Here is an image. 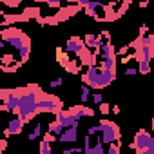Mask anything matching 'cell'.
Masks as SVG:
<instances>
[{"mask_svg": "<svg viewBox=\"0 0 154 154\" xmlns=\"http://www.w3.org/2000/svg\"><path fill=\"white\" fill-rule=\"evenodd\" d=\"M42 93V87L36 85V84H29L27 87H20V94H18V107H17V114L18 118L27 123L36 112V102H38V96Z\"/></svg>", "mask_w": 154, "mask_h": 154, "instance_id": "cell-1", "label": "cell"}, {"mask_svg": "<svg viewBox=\"0 0 154 154\" xmlns=\"http://www.w3.org/2000/svg\"><path fill=\"white\" fill-rule=\"evenodd\" d=\"M114 78H116V71H105L96 65H87V72L84 74V82L91 89H103V87L111 85V82H114Z\"/></svg>", "mask_w": 154, "mask_h": 154, "instance_id": "cell-2", "label": "cell"}, {"mask_svg": "<svg viewBox=\"0 0 154 154\" xmlns=\"http://www.w3.org/2000/svg\"><path fill=\"white\" fill-rule=\"evenodd\" d=\"M132 149L138 152V154H154V138L140 129L136 134H134V140H132Z\"/></svg>", "mask_w": 154, "mask_h": 154, "instance_id": "cell-3", "label": "cell"}, {"mask_svg": "<svg viewBox=\"0 0 154 154\" xmlns=\"http://www.w3.org/2000/svg\"><path fill=\"white\" fill-rule=\"evenodd\" d=\"M36 109H38V112H54L56 114L62 109V100L58 96L45 94L42 91L40 96H38V102H36Z\"/></svg>", "mask_w": 154, "mask_h": 154, "instance_id": "cell-4", "label": "cell"}, {"mask_svg": "<svg viewBox=\"0 0 154 154\" xmlns=\"http://www.w3.org/2000/svg\"><path fill=\"white\" fill-rule=\"evenodd\" d=\"M100 127V138H102V143L107 145V143H112V141H118L120 140V129L114 122L111 120H102L98 123Z\"/></svg>", "mask_w": 154, "mask_h": 154, "instance_id": "cell-5", "label": "cell"}, {"mask_svg": "<svg viewBox=\"0 0 154 154\" xmlns=\"http://www.w3.org/2000/svg\"><path fill=\"white\" fill-rule=\"evenodd\" d=\"M18 94H20V89H0V100H2V107H0V111L17 112Z\"/></svg>", "mask_w": 154, "mask_h": 154, "instance_id": "cell-6", "label": "cell"}, {"mask_svg": "<svg viewBox=\"0 0 154 154\" xmlns=\"http://www.w3.org/2000/svg\"><path fill=\"white\" fill-rule=\"evenodd\" d=\"M84 152H85V154H103V152H105V145L102 143L100 132H96V134H87V136H85Z\"/></svg>", "mask_w": 154, "mask_h": 154, "instance_id": "cell-7", "label": "cell"}, {"mask_svg": "<svg viewBox=\"0 0 154 154\" xmlns=\"http://www.w3.org/2000/svg\"><path fill=\"white\" fill-rule=\"evenodd\" d=\"M84 9H85V13H87L91 18H94V20H98V22H105L107 4L100 2V0H89L87 6H85Z\"/></svg>", "mask_w": 154, "mask_h": 154, "instance_id": "cell-8", "label": "cell"}, {"mask_svg": "<svg viewBox=\"0 0 154 154\" xmlns=\"http://www.w3.org/2000/svg\"><path fill=\"white\" fill-rule=\"evenodd\" d=\"M56 122L65 129V127H78V123H80V120L76 118V116H72L69 111H58L56 112Z\"/></svg>", "mask_w": 154, "mask_h": 154, "instance_id": "cell-9", "label": "cell"}, {"mask_svg": "<svg viewBox=\"0 0 154 154\" xmlns=\"http://www.w3.org/2000/svg\"><path fill=\"white\" fill-rule=\"evenodd\" d=\"M85 49V44H84V40L82 38H78V36H71L69 40H67V44H65V47H63V51L67 53V54H78L80 51H84Z\"/></svg>", "mask_w": 154, "mask_h": 154, "instance_id": "cell-10", "label": "cell"}, {"mask_svg": "<svg viewBox=\"0 0 154 154\" xmlns=\"http://www.w3.org/2000/svg\"><path fill=\"white\" fill-rule=\"evenodd\" d=\"M76 140H78V127H65L62 134L56 138V141H62V143H74Z\"/></svg>", "mask_w": 154, "mask_h": 154, "instance_id": "cell-11", "label": "cell"}, {"mask_svg": "<svg viewBox=\"0 0 154 154\" xmlns=\"http://www.w3.org/2000/svg\"><path fill=\"white\" fill-rule=\"evenodd\" d=\"M24 125H26V123L17 116V118H13V120L8 123V127H6L4 134H6L8 138H9V136H13V134H20V132H22V129H24Z\"/></svg>", "mask_w": 154, "mask_h": 154, "instance_id": "cell-12", "label": "cell"}, {"mask_svg": "<svg viewBox=\"0 0 154 154\" xmlns=\"http://www.w3.org/2000/svg\"><path fill=\"white\" fill-rule=\"evenodd\" d=\"M72 116H76L78 120H82V118H91V116H94V111L91 109V107H84V105H74V107H71V109H67Z\"/></svg>", "mask_w": 154, "mask_h": 154, "instance_id": "cell-13", "label": "cell"}, {"mask_svg": "<svg viewBox=\"0 0 154 154\" xmlns=\"http://www.w3.org/2000/svg\"><path fill=\"white\" fill-rule=\"evenodd\" d=\"M100 40H102V38H100V35H98V36H96V35H87V36L84 38V44H85V47H87V49H91V51H93V49H96V47L100 45Z\"/></svg>", "mask_w": 154, "mask_h": 154, "instance_id": "cell-14", "label": "cell"}, {"mask_svg": "<svg viewBox=\"0 0 154 154\" xmlns=\"http://www.w3.org/2000/svg\"><path fill=\"white\" fill-rule=\"evenodd\" d=\"M62 131H63V127H62V125H60V123H58L56 120L49 123V132H51V134H54L56 138H58V136L62 134Z\"/></svg>", "mask_w": 154, "mask_h": 154, "instance_id": "cell-15", "label": "cell"}, {"mask_svg": "<svg viewBox=\"0 0 154 154\" xmlns=\"http://www.w3.org/2000/svg\"><path fill=\"white\" fill-rule=\"evenodd\" d=\"M89 96H91V87L85 84V85H82V89H80V100H82V103H85V102L89 100Z\"/></svg>", "mask_w": 154, "mask_h": 154, "instance_id": "cell-16", "label": "cell"}, {"mask_svg": "<svg viewBox=\"0 0 154 154\" xmlns=\"http://www.w3.org/2000/svg\"><path fill=\"white\" fill-rule=\"evenodd\" d=\"M40 134H42V125L38 123V125H35V129L29 132V136H27V140H36V138H40Z\"/></svg>", "mask_w": 154, "mask_h": 154, "instance_id": "cell-17", "label": "cell"}, {"mask_svg": "<svg viewBox=\"0 0 154 154\" xmlns=\"http://www.w3.org/2000/svg\"><path fill=\"white\" fill-rule=\"evenodd\" d=\"M40 152H42V154H51V152H53V149H51L49 141H45V140H42V141H40Z\"/></svg>", "mask_w": 154, "mask_h": 154, "instance_id": "cell-18", "label": "cell"}, {"mask_svg": "<svg viewBox=\"0 0 154 154\" xmlns=\"http://www.w3.org/2000/svg\"><path fill=\"white\" fill-rule=\"evenodd\" d=\"M47 6L49 8H54V9H60V4H62V0H45Z\"/></svg>", "mask_w": 154, "mask_h": 154, "instance_id": "cell-19", "label": "cell"}, {"mask_svg": "<svg viewBox=\"0 0 154 154\" xmlns=\"http://www.w3.org/2000/svg\"><path fill=\"white\" fill-rule=\"evenodd\" d=\"M91 96H93V102H94V103H102V102H103V96H102L100 93H93Z\"/></svg>", "mask_w": 154, "mask_h": 154, "instance_id": "cell-20", "label": "cell"}, {"mask_svg": "<svg viewBox=\"0 0 154 154\" xmlns=\"http://www.w3.org/2000/svg\"><path fill=\"white\" fill-rule=\"evenodd\" d=\"M44 140H45V141H49V143H53V141H56V136H54V134H51V132L47 131V132L44 134Z\"/></svg>", "mask_w": 154, "mask_h": 154, "instance_id": "cell-21", "label": "cell"}, {"mask_svg": "<svg viewBox=\"0 0 154 154\" xmlns=\"http://www.w3.org/2000/svg\"><path fill=\"white\" fill-rule=\"evenodd\" d=\"M136 72H138V69H136V67H132V65H129V67L125 69V74H127V76H134Z\"/></svg>", "mask_w": 154, "mask_h": 154, "instance_id": "cell-22", "label": "cell"}, {"mask_svg": "<svg viewBox=\"0 0 154 154\" xmlns=\"http://www.w3.org/2000/svg\"><path fill=\"white\" fill-rule=\"evenodd\" d=\"M98 105H100V112H102V114H109V112H111L107 103H103V102H102V103H98Z\"/></svg>", "mask_w": 154, "mask_h": 154, "instance_id": "cell-23", "label": "cell"}, {"mask_svg": "<svg viewBox=\"0 0 154 154\" xmlns=\"http://www.w3.org/2000/svg\"><path fill=\"white\" fill-rule=\"evenodd\" d=\"M62 84H63V80H62V78H56V80L51 82V87H60Z\"/></svg>", "mask_w": 154, "mask_h": 154, "instance_id": "cell-24", "label": "cell"}, {"mask_svg": "<svg viewBox=\"0 0 154 154\" xmlns=\"http://www.w3.org/2000/svg\"><path fill=\"white\" fill-rule=\"evenodd\" d=\"M6 145H8V143H6V141H4V140H0V152H2V150H4V149H6Z\"/></svg>", "mask_w": 154, "mask_h": 154, "instance_id": "cell-25", "label": "cell"}, {"mask_svg": "<svg viewBox=\"0 0 154 154\" xmlns=\"http://www.w3.org/2000/svg\"><path fill=\"white\" fill-rule=\"evenodd\" d=\"M112 112H114V114H120V107H118V105H114V107H112Z\"/></svg>", "mask_w": 154, "mask_h": 154, "instance_id": "cell-26", "label": "cell"}, {"mask_svg": "<svg viewBox=\"0 0 154 154\" xmlns=\"http://www.w3.org/2000/svg\"><path fill=\"white\" fill-rule=\"evenodd\" d=\"M67 4H76V0H67Z\"/></svg>", "mask_w": 154, "mask_h": 154, "instance_id": "cell-27", "label": "cell"}]
</instances>
